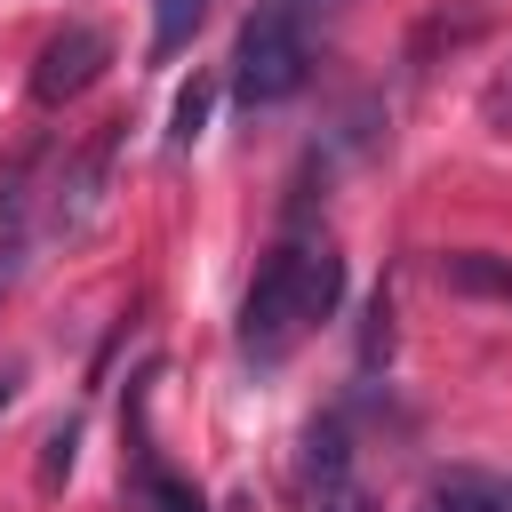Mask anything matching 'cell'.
Masks as SVG:
<instances>
[{
	"instance_id": "cell-1",
	"label": "cell",
	"mask_w": 512,
	"mask_h": 512,
	"mask_svg": "<svg viewBox=\"0 0 512 512\" xmlns=\"http://www.w3.org/2000/svg\"><path fill=\"white\" fill-rule=\"evenodd\" d=\"M336 296H344V256L328 240H280L240 304V344L256 360H280L296 336H312L336 312Z\"/></svg>"
},
{
	"instance_id": "cell-2",
	"label": "cell",
	"mask_w": 512,
	"mask_h": 512,
	"mask_svg": "<svg viewBox=\"0 0 512 512\" xmlns=\"http://www.w3.org/2000/svg\"><path fill=\"white\" fill-rule=\"evenodd\" d=\"M344 0H256V16L232 40V96L256 104H288L312 80V24H328Z\"/></svg>"
},
{
	"instance_id": "cell-3",
	"label": "cell",
	"mask_w": 512,
	"mask_h": 512,
	"mask_svg": "<svg viewBox=\"0 0 512 512\" xmlns=\"http://www.w3.org/2000/svg\"><path fill=\"white\" fill-rule=\"evenodd\" d=\"M104 64H112V40L96 32V24H64V32H48L40 40V56H32V104H72V96H88L96 80H104Z\"/></svg>"
},
{
	"instance_id": "cell-4",
	"label": "cell",
	"mask_w": 512,
	"mask_h": 512,
	"mask_svg": "<svg viewBox=\"0 0 512 512\" xmlns=\"http://www.w3.org/2000/svg\"><path fill=\"white\" fill-rule=\"evenodd\" d=\"M304 488H312V512H368V488H360V464H352V432L336 416H320L312 440H304Z\"/></svg>"
},
{
	"instance_id": "cell-5",
	"label": "cell",
	"mask_w": 512,
	"mask_h": 512,
	"mask_svg": "<svg viewBox=\"0 0 512 512\" xmlns=\"http://www.w3.org/2000/svg\"><path fill=\"white\" fill-rule=\"evenodd\" d=\"M424 512H512V480L456 464V472H440V480L424 488Z\"/></svg>"
},
{
	"instance_id": "cell-6",
	"label": "cell",
	"mask_w": 512,
	"mask_h": 512,
	"mask_svg": "<svg viewBox=\"0 0 512 512\" xmlns=\"http://www.w3.org/2000/svg\"><path fill=\"white\" fill-rule=\"evenodd\" d=\"M440 288L512 304V256H496V248H456V256H440Z\"/></svg>"
},
{
	"instance_id": "cell-7",
	"label": "cell",
	"mask_w": 512,
	"mask_h": 512,
	"mask_svg": "<svg viewBox=\"0 0 512 512\" xmlns=\"http://www.w3.org/2000/svg\"><path fill=\"white\" fill-rule=\"evenodd\" d=\"M136 496H144V512H208L200 488H192L184 472H168L152 448H136Z\"/></svg>"
},
{
	"instance_id": "cell-8",
	"label": "cell",
	"mask_w": 512,
	"mask_h": 512,
	"mask_svg": "<svg viewBox=\"0 0 512 512\" xmlns=\"http://www.w3.org/2000/svg\"><path fill=\"white\" fill-rule=\"evenodd\" d=\"M200 24H208V0H152V64L184 56Z\"/></svg>"
},
{
	"instance_id": "cell-9",
	"label": "cell",
	"mask_w": 512,
	"mask_h": 512,
	"mask_svg": "<svg viewBox=\"0 0 512 512\" xmlns=\"http://www.w3.org/2000/svg\"><path fill=\"white\" fill-rule=\"evenodd\" d=\"M208 104H216V80H192V88L176 96V128H168V144H176V152H184V144L208 128Z\"/></svg>"
},
{
	"instance_id": "cell-10",
	"label": "cell",
	"mask_w": 512,
	"mask_h": 512,
	"mask_svg": "<svg viewBox=\"0 0 512 512\" xmlns=\"http://www.w3.org/2000/svg\"><path fill=\"white\" fill-rule=\"evenodd\" d=\"M480 128H488V136H512V56H504L496 80L480 88Z\"/></svg>"
},
{
	"instance_id": "cell-11",
	"label": "cell",
	"mask_w": 512,
	"mask_h": 512,
	"mask_svg": "<svg viewBox=\"0 0 512 512\" xmlns=\"http://www.w3.org/2000/svg\"><path fill=\"white\" fill-rule=\"evenodd\" d=\"M72 448H80V432H72V424H56V432H48V456H40V480H48V488L72 472Z\"/></svg>"
},
{
	"instance_id": "cell-12",
	"label": "cell",
	"mask_w": 512,
	"mask_h": 512,
	"mask_svg": "<svg viewBox=\"0 0 512 512\" xmlns=\"http://www.w3.org/2000/svg\"><path fill=\"white\" fill-rule=\"evenodd\" d=\"M16 264H24V248H16V240H8V248H0V296H8V288H16Z\"/></svg>"
},
{
	"instance_id": "cell-13",
	"label": "cell",
	"mask_w": 512,
	"mask_h": 512,
	"mask_svg": "<svg viewBox=\"0 0 512 512\" xmlns=\"http://www.w3.org/2000/svg\"><path fill=\"white\" fill-rule=\"evenodd\" d=\"M8 408H16V376L0 368V416H8Z\"/></svg>"
}]
</instances>
